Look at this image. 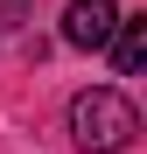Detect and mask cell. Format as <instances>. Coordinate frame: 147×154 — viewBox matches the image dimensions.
Listing matches in <instances>:
<instances>
[{"instance_id":"6da1fadb","label":"cell","mask_w":147,"mask_h":154,"mask_svg":"<svg viewBox=\"0 0 147 154\" xmlns=\"http://www.w3.org/2000/svg\"><path fill=\"white\" fill-rule=\"evenodd\" d=\"M133 133H140V112H133L126 91L91 84V91L70 98V140L84 154H119V147H133Z\"/></svg>"},{"instance_id":"7a4b0ae2","label":"cell","mask_w":147,"mask_h":154,"mask_svg":"<svg viewBox=\"0 0 147 154\" xmlns=\"http://www.w3.org/2000/svg\"><path fill=\"white\" fill-rule=\"evenodd\" d=\"M112 28H119V7L112 0H70L63 7V42L70 49H105Z\"/></svg>"},{"instance_id":"3957f363","label":"cell","mask_w":147,"mask_h":154,"mask_svg":"<svg viewBox=\"0 0 147 154\" xmlns=\"http://www.w3.org/2000/svg\"><path fill=\"white\" fill-rule=\"evenodd\" d=\"M112 63H119V77H140V63H147V21H126L119 14V28H112Z\"/></svg>"}]
</instances>
